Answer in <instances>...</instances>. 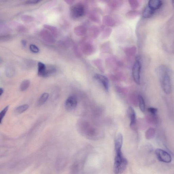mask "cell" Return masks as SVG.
Masks as SVG:
<instances>
[{
    "label": "cell",
    "mask_w": 174,
    "mask_h": 174,
    "mask_svg": "<svg viewBox=\"0 0 174 174\" xmlns=\"http://www.w3.org/2000/svg\"><path fill=\"white\" fill-rule=\"evenodd\" d=\"M123 142V137L121 133L117 136L115 143V155L114 165V172L115 174H121L126 169L128 161L122 153L121 149Z\"/></svg>",
    "instance_id": "1"
},
{
    "label": "cell",
    "mask_w": 174,
    "mask_h": 174,
    "mask_svg": "<svg viewBox=\"0 0 174 174\" xmlns=\"http://www.w3.org/2000/svg\"><path fill=\"white\" fill-rule=\"evenodd\" d=\"M156 133V130L153 128H151L148 130L145 133V137L148 140H151L153 139Z\"/></svg>",
    "instance_id": "19"
},
{
    "label": "cell",
    "mask_w": 174,
    "mask_h": 174,
    "mask_svg": "<svg viewBox=\"0 0 174 174\" xmlns=\"http://www.w3.org/2000/svg\"><path fill=\"white\" fill-rule=\"evenodd\" d=\"M109 42L104 43L102 45L101 50L102 52L103 53H108L110 51V45Z\"/></svg>",
    "instance_id": "29"
},
{
    "label": "cell",
    "mask_w": 174,
    "mask_h": 174,
    "mask_svg": "<svg viewBox=\"0 0 174 174\" xmlns=\"http://www.w3.org/2000/svg\"><path fill=\"white\" fill-rule=\"evenodd\" d=\"M81 48L83 54L87 56L91 55L95 51L93 45L91 43L88 42L83 43L81 46Z\"/></svg>",
    "instance_id": "6"
},
{
    "label": "cell",
    "mask_w": 174,
    "mask_h": 174,
    "mask_svg": "<svg viewBox=\"0 0 174 174\" xmlns=\"http://www.w3.org/2000/svg\"><path fill=\"white\" fill-rule=\"evenodd\" d=\"M124 51L127 57H132L136 53L137 48L134 46L126 48Z\"/></svg>",
    "instance_id": "17"
},
{
    "label": "cell",
    "mask_w": 174,
    "mask_h": 174,
    "mask_svg": "<svg viewBox=\"0 0 174 174\" xmlns=\"http://www.w3.org/2000/svg\"><path fill=\"white\" fill-rule=\"evenodd\" d=\"M149 112L152 114V115H156L157 112H158V109L156 108H153V107H151L148 109Z\"/></svg>",
    "instance_id": "35"
},
{
    "label": "cell",
    "mask_w": 174,
    "mask_h": 174,
    "mask_svg": "<svg viewBox=\"0 0 174 174\" xmlns=\"http://www.w3.org/2000/svg\"><path fill=\"white\" fill-rule=\"evenodd\" d=\"M155 153L157 158L159 161L165 163H170L172 161L170 155L163 149H157Z\"/></svg>",
    "instance_id": "5"
},
{
    "label": "cell",
    "mask_w": 174,
    "mask_h": 174,
    "mask_svg": "<svg viewBox=\"0 0 174 174\" xmlns=\"http://www.w3.org/2000/svg\"><path fill=\"white\" fill-rule=\"evenodd\" d=\"M40 1H29L26 2V3L28 4H34L39 3Z\"/></svg>",
    "instance_id": "37"
},
{
    "label": "cell",
    "mask_w": 174,
    "mask_h": 174,
    "mask_svg": "<svg viewBox=\"0 0 174 174\" xmlns=\"http://www.w3.org/2000/svg\"><path fill=\"white\" fill-rule=\"evenodd\" d=\"M172 4L173 7H174V1H172Z\"/></svg>",
    "instance_id": "41"
},
{
    "label": "cell",
    "mask_w": 174,
    "mask_h": 174,
    "mask_svg": "<svg viewBox=\"0 0 174 174\" xmlns=\"http://www.w3.org/2000/svg\"><path fill=\"white\" fill-rule=\"evenodd\" d=\"M89 18L94 22L99 23L101 22L99 16L94 12H91L89 14Z\"/></svg>",
    "instance_id": "22"
},
{
    "label": "cell",
    "mask_w": 174,
    "mask_h": 174,
    "mask_svg": "<svg viewBox=\"0 0 174 174\" xmlns=\"http://www.w3.org/2000/svg\"><path fill=\"white\" fill-rule=\"evenodd\" d=\"M87 29L84 25H81L77 26L74 29L75 34L78 36H82L86 34Z\"/></svg>",
    "instance_id": "14"
},
{
    "label": "cell",
    "mask_w": 174,
    "mask_h": 174,
    "mask_svg": "<svg viewBox=\"0 0 174 174\" xmlns=\"http://www.w3.org/2000/svg\"><path fill=\"white\" fill-rule=\"evenodd\" d=\"M127 114L130 119V127L133 129L136 125V115L134 109L131 106L128 107L127 109Z\"/></svg>",
    "instance_id": "10"
},
{
    "label": "cell",
    "mask_w": 174,
    "mask_h": 174,
    "mask_svg": "<svg viewBox=\"0 0 174 174\" xmlns=\"http://www.w3.org/2000/svg\"><path fill=\"white\" fill-rule=\"evenodd\" d=\"M112 32V29L110 27L105 29L101 33V37L102 39H107L110 36Z\"/></svg>",
    "instance_id": "20"
},
{
    "label": "cell",
    "mask_w": 174,
    "mask_h": 174,
    "mask_svg": "<svg viewBox=\"0 0 174 174\" xmlns=\"http://www.w3.org/2000/svg\"><path fill=\"white\" fill-rule=\"evenodd\" d=\"M66 1L67 2V3H68L69 4H71L73 3V1H69V0H68V1Z\"/></svg>",
    "instance_id": "40"
},
{
    "label": "cell",
    "mask_w": 174,
    "mask_h": 174,
    "mask_svg": "<svg viewBox=\"0 0 174 174\" xmlns=\"http://www.w3.org/2000/svg\"><path fill=\"white\" fill-rule=\"evenodd\" d=\"M21 20L26 22H30L33 20V18L32 16L25 15L21 17Z\"/></svg>",
    "instance_id": "34"
},
{
    "label": "cell",
    "mask_w": 174,
    "mask_h": 174,
    "mask_svg": "<svg viewBox=\"0 0 174 174\" xmlns=\"http://www.w3.org/2000/svg\"><path fill=\"white\" fill-rule=\"evenodd\" d=\"M130 6L132 9H135L138 8L139 6V2L136 0H130L128 1Z\"/></svg>",
    "instance_id": "30"
},
{
    "label": "cell",
    "mask_w": 174,
    "mask_h": 174,
    "mask_svg": "<svg viewBox=\"0 0 174 174\" xmlns=\"http://www.w3.org/2000/svg\"><path fill=\"white\" fill-rule=\"evenodd\" d=\"M85 13V7L81 3H77L71 7L70 14L71 17L73 18L77 19L82 17L84 15Z\"/></svg>",
    "instance_id": "3"
},
{
    "label": "cell",
    "mask_w": 174,
    "mask_h": 174,
    "mask_svg": "<svg viewBox=\"0 0 174 174\" xmlns=\"http://www.w3.org/2000/svg\"><path fill=\"white\" fill-rule=\"evenodd\" d=\"M102 30H104L103 27H98L96 26H93L90 28L89 34L90 37L94 39H96L99 36L100 32Z\"/></svg>",
    "instance_id": "11"
},
{
    "label": "cell",
    "mask_w": 174,
    "mask_h": 174,
    "mask_svg": "<svg viewBox=\"0 0 174 174\" xmlns=\"http://www.w3.org/2000/svg\"><path fill=\"white\" fill-rule=\"evenodd\" d=\"M139 11L135 10L130 11L127 12L126 13V16L127 18L129 19H133L139 15Z\"/></svg>",
    "instance_id": "25"
},
{
    "label": "cell",
    "mask_w": 174,
    "mask_h": 174,
    "mask_svg": "<svg viewBox=\"0 0 174 174\" xmlns=\"http://www.w3.org/2000/svg\"><path fill=\"white\" fill-rule=\"evenodd\" d=\"M29 108V106L28 104L23 105L17 107L15 110V113L17 114L22 113L27 110Z\"/></svg>",
    "instance_id": "26"
},
{
    "label": "cell",
    "mask_w": 174,
    "mask_h": 174,
    "mask_svg": "<svg viewBox=\"0 0 174 174\" xmlns=\"http://www.w3.org/2000/svg\"><path fill=\"white\" fill-rule=\"evenodd\" d=\"M47 66L41 62L38 64V75L40 77H46Z\"/></svg>",
    "instance_id": "15"
},
{
    "label": "cell",
    "mask_w": 174,
    "mask_h": 174,
    "mask_svg": "<svg viewBox=\"0 0 174 174\" xmlns=\"http://www.w3.org/2000/svg\"><path fill=\"white\" fill-rule=\"evenodd\" d=\"M92 62L94 64L95 66H96L99 69V70L101 71H104V68L103 65H102V60L100 59H94L92 61Z\"/></svg>",
    "instance_id": "27"
},
{
    "label": "cell",
    "mask_w": 174,
    "mask_h": 174,
    "mask_svg": "<svg viewBox=\"0 0 174 174\" xmlns=\"http://www.w3.org/2000/svg\"><path fill=\"white\" fill-rule=\"evenodd\" d=\"M103 24L109 27H113L116 25L115 21L111 16L106 15L103 17L102 20Z\"/></svg>",
    "instance_id": "12"
},
{
    "label": "cell",
    "mask_w": 174,
    "mask_h": 174,
    "mask_svg": "<svg viewBox=\"0 0 174 174\" xmlns=\"http://www.w3.org/2000/svg\"><path fill=\"white\" fill-rule=\"evenodd\" d=\"M30 82L29 80H25L21 83L20 86L21 91H24L27 90L30 86Z\"/></svg>",
    "instance_id": "28"
},
{
    "label": "cell",
    "mask_w": 174,
    "mask_h": 174,
    "mask_svg": "<svg viewBox=\"0 0 174 174\" xmlns=\"http://www.w3.org/2000/svg\"><path fill=\"white\" fill-rule=\"evenodd\" d=\"M4 90L2 88L0 89V96H1L4 93Z\"/></svg>",
    "instance_id": "39"
},
{
    "label": "cell",
    "mask_w": 174,
    "mask_h": 174,
    "mask_svg": "<svg viewBox=\"0 0 174 174\" xmlns=\"http://www.w3.org/2000/svg\"><path fill=\"white\" fill-rule=\"evenodd\" d=\"M9 108V106H6L3 109H2L1 113H0V123H1L2 120H3L7 112L8 111Z\"/></svg>",
    "instance_id": "32"
},
{
    "label": "cell",
    "mask_w": 174,
    "mask_h": 174,
    "mask_svg": "<svg viewBox=\"0 0 174 174\" xmlns=\"http://www.w3.org/2000/svg\"><path fill=\"white\" fill-rule=\"evenodd\" d=\"M157 72L164 92L167 94H170L171 84L170 70L166 66H162L158 68Z\"/></svg>",
    "instance_id": "2"
},
{
    "label": "cell",
    "mask_w": 174,
    "mask_h": 174,
    "mask_svg": "<svg viewBox=\"0 0 174 174\" xmlns=\"http://www.w3.org/2000/svg\"><path fill=\"white\" fill-rule=\"evenodd\" d=\"M163 4V2L159 0H151L148 2V6L150 8L156 11L161 8Z\"/></svg>",
    "instance_id": "13"
},
{
    "label": "cell",
    "mask_w": 174,
    "mask_h": 174,
    "mask_svg": "<svg viewBox=\"0 0 174 174\" xmlns=\"http://www.w3.org/2000/svg\"><path fill=\"white\" fill-rule=\"evenodd\" d=\"M142 68V64L139 59L135 61L132 68V73L133 79L137 84L140 83V73Z\"/></svg>",
    "instance_id": "4"
},
{
    "label": "cell",
    "mask_w": 174,
    "mask_h": 174,
    "mask_svg": "<svg viewBox=\"0 0 174 174\" xmlns=\"http://www.w3.org/2000/svg\"><path fill=\"white\" fill-rule=\"evenodd\" d=\"M94 78L101 83L106 92L109 91V81L106 76L99 74H96L94 76Z\"/></svg>",
    "instance_id": "9"
},
{
    "label": "cell",
    "mask_w": 174,
    "mask_h": 174,
    "mask_svg": "<svg viewBox=\"0 0 174 174\" xmlns=\"http://www.w3.org/2000/svg\"><path fill=\"white\" fill-rule=\"evenodd\" d=\"M14 70L11 66H8L6 70V74L8 77H11L14 75Z\"/></svg>",
    "instance_id": "31"
},
{
    "label": "cell",
    "mask_w": 174,
    "mask_h": 174,
    "mask_svg": "<svg viewBox=\"0 0 174 174\" xmlns=\"http://www.w3.org/2000/svg\"><path fill=\"white\" fill-rule=\"evenodd\" d=\"M49 94L45 93L42 94L38 100L37 104L38 106H41L43 105L47 101L49 98Z\"/></svg>",
    "instance_id": "21"
},
{
    "label": "cell",
    "mask_w": 174,
    "mask_h": 174,
    "mask_svg": "<svg viewBox=\"0 0 174 174\" xmlns=\"http://www.w3.org/2000/svg\"><path fill=\"white\" fill-rule=\"evenodd\" d=\"M77 98L74 96H70L66 100L65 103V108L68 110H73L77 107Z\"/></svg>",
    "instance_id": "7"
},
{
    "label": "cell",
    "mask_w": 174,
    "mask_h": 174,
    "mask_svg": "<svg viewBox=\"0 0 174 174\" xmlns=\"http://www.w3.org/2000/svg\"><path fill=\"white\" fill-rule=\"evenodd\" d=\"M44 27L45 29L49 31L54 37H57L58 35L59 31L58 29L54 26L48 25H45Z\"/></svg>",
    "instance_id": "18"
},
{
    "label": "cell",
    "mask_w": 174,
    "mask_h": 174,
    "mask_svg": "<svg viewBox=\"0 0 174 174\" xmlns=\"http://www.w3.org/2000/svg\"><path fill=\"white\" fill-rule=\"evenodd\" d=\"M40 34L42 39L49 43H54L56 41L53 35L46 29L42 30L40 31Z\"/></svg>",
    "instance_id": "8"
},
{
    "label": "cell",
    "mask_w": 174,
    "mask_h": 174,
    "mask_svg": "<svg viewBox=\"0 0 174 174\" xmlns=\"http://www.w3.org/2000/svg\"><path fill=\"white\" fill-rule=\"evenodd\" d=\"M155 12V11L153 10L147 6L143 12L142 16L145 18H149L153 15Z\"/></svg>",
    "instance_id": "16"
},
{
    "label": "cell",
    "mask_w": 174,
    "mask_h": 174,
    "mask_svg": "<svg viewBox=\"0 0 174 174\" xmlns=\"http://www.w3.org/2000/svg\"><path fill=\"white\" fill-rule=\"evenodd\" d=\"M26 42L25 40H21V44H22V45L23 46L25 47L26 46Z\"/></svg>",
    "instance_id": "38"
},
{
    "label": "cell",
    "mask_w": 174,
    "mask_h": 174,
    "mask_svg": "<svg viewBox=\"0 0 174 174\" xmlns=\"http://www.w3.org/2000/svg\"><path fill=\"white\" fill-rule=\"evenodd\" d=\"M10 37L9 35H3V36L1 37V40H4V41H6V40H9V39H10Z\"/></svg>",
    "instance_id": "36"
},
{
    "label": "cell",
    "mask_w": 174,
    "mask_h": 174,
    "mask_svg": "<svg viewBox=\"0 0 174 174\" xmlns=\"http://www.w3.org/2000/svg\"><path fill=\"white\" fill-rule=\"evenodd\" d=\"M138 98L140 110L142 113H144L146 110V105L143 97L141 95H139L138 96Z\"/></svg>",
    "instance_id": "23"
},
{
    "label": "cell",
    "mask_w": 174,
    "mask_h": 174,
    "mask_svg": "<svg viewBox=\"0 0 174 174\" xmlns=\"http://www.w3.org/2000/svg\"><path fill=\"white\" fill-rule=\"evenodd\" d=\"M29 48L31 51L33 53H37L40 51L39 48L34 44H31Z\"/></svg>",
    "instance_id": "33"
},
{
    "label": "cell",
    "mask_w": 174,
    "mask_h": 174,
    "mask_svg": "<svg viewBox=\"0 0 174 174\" xmlns=\"http://www.w3.org/2000/svg\"><path fill=\"white\" fill-rule=\"evenodd\" d=\"M123 4L122 1H109V5L112 8L116 9L120 7Z\"/></svg>",
    "instance_id": "24"
}]
</instances>
